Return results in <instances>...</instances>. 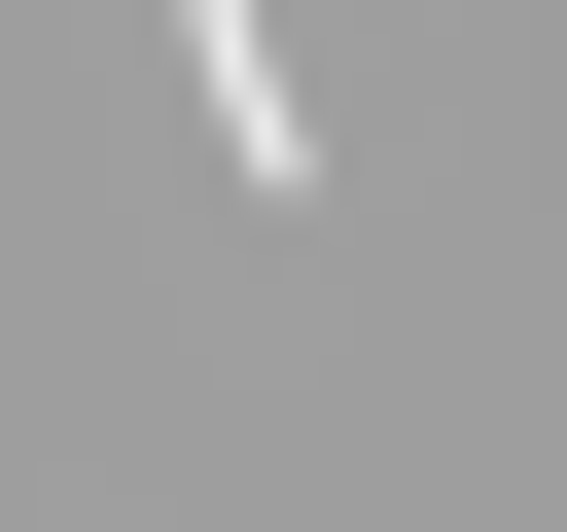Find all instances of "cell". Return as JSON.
Instances as JSON below:
<instances>
[{
	"label": "cell",
	"instance_id": "obj_1",
	"mask_svg": "<svg viewBox=\"0 0 567 532\" xmlns=\"http://www.w3.org/2000/svg\"><path fill=\"white\" fill-rule=\"evenodd\" d=\"M177 71H213V177L319 213V71H284V0H177Z\"/></svg>",
	"mask_w": 567,
	"mask_h": 532
}]
</instances>
